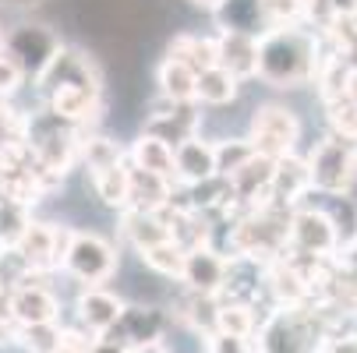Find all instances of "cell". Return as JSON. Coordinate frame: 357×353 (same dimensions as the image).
I'll list each match as a JSON object with an SVG mask.
<instances>
[{
  "label": "cell",
  "mask_w": 357,
  "mask_h": 353,
  "mask_svg": "<svg viewBox=\"0 0 357 353\" xmlns=\"http://www.w3.org/2000/svg\"><path fill=\"white\" fill-rule=\"evenodd\" d=\"M167 325H170V315L167 311L152 308V304H128L124 315H121V322L103 339H110V343H117V346H124V350L135 353V350H142L149 343H163Z\"/></svg>",
  "instance_id": "11"
},
{
  "label": "cell",
  "mask_w": 357,
  "mask_h": 353,
  "mask_svg": "<svg viewBox=\"0 0 357 353\" xmlns=\"http://www.w3.org/2000/svg\"><path fill=\"white\" fill-rule=\"evenodd\" d=\"M92 353H131V350H124V346H117V343H110V339H99V343L92 346Z\"/></svg>",
  "instance_id": "41"
},
{
  "label": "cell",
  "mask_w": 357,
  "mask_h": 353,
  "mask_svg": "<svg viewBox=\"0 0 357 353\" xmlns=\"http://www.w3.org/2000/svg\"><path fill=\"white\" fill-rule=\"evenodd\" d=\"M259 353H322L326 322L315 308H273L259 325Z\"/></svg>",
  "instance_id": "3"
},
{
  "label": "cell",
  "mask_w": 357,
  "mask_h": 353,
  "mask_svg": "<svg viewBox=\"0 0 357 353\" xmlns=\"http://www.w3.org/2000/svg\"><path fill=\"white\" fill-rule=\"evenodd\" d=\"M326 107V120H329V134H340L347 141H357V107L350 99H333Z\"/></svg>",
  "instance_id": "35"
},
{
  "label": "cell",
  "mask_w": 357,
  "mask_h": 353,
  "mask_svg": "<svg viewBox=\"0 0 357 353\" xmlns=\"http://www.w3.org/2000/svg\"><path fill=\"white\" fill-rule=\"evenodd\" d=\"M198 127H202V107L198 103H170V99H163V107H156L149 113L142 134L160 138L170 148H177V145L198 138Z\"/></svg>",
  "instance_id": "12"
},
{
  "label": "cell",
  "mask_w": 357,
  "mask_h": 353,
  "mask_svg": "<svg viewBox=\"0 0 357 353\" xmlns=\"http://www.w3.org/2000/svg\"><path fill=\"white\" fill-rule=\"evenodd\" d=\"M315 187H312V170H308V159H301L297 152L294 156H283L276 159V177H273V191H269V201L266 205H276V209H301L304 198H308Z\"/></svg>",
  "instance_id": "15"
},
{
  "label": "cell",
  "mask_w": 357,
  "mask_h": 353,
  "mask_svg": "<svg viewBox=\"0 0 357 353\" xmlns=\"http://www.w3.org/2000/svg\"><path fill=\"white\" fill-rule=\"evenodd\" d=\"M156 85H160V95L170 99V103H198V99H195V92H198V74H195L188 64L174 61V57H167V61L160 64Z\"/></svg>",
  "instance_id": "26"
},
{
  "label": "cell",
  "mask_w": 357,
  "mask_h": 353,
  "mask_svg": "<svg viewBox=\"0 0 357 353\" xmlns=\"http://www.w3.org/2000/svg\"><path fill=\"white\" fill-rule=\"evenodd\" d=\"M191 4H195V8H202V11H213V15H216L223 0H191Z\"/></svg>",
  "instance_id": "42"
},
{
  "label": "cell",
  "mask_w": 357,
  "mask_h": 353,
  "mask_svg": "<svg viewBox=\"0 0 357 353\" xmlns=\"http://www.w3.org/2000/svg\"><path fill=\"white\" fill-rule=\"evenodd\" d=\"M237 88H241V78H234L230 71L223 68H209L198 74V107H227L237 99Z\"/></svg>",
  "instance_id": "29"
},
{
  "label": "cell",
  "mask_w": 357,
  "mask_h": 353,
  "mask_svg": "<svg viewBox=\"0 0 357 353\" xmlns=\"http://www.w3.org/2000/svg\"><path fill=\"white\" fill-rule=\"evenodd\" d=\"M0 46L8 49V54L22 64V71L25 74H32V78H39L43 74V68L57 57V49L64 46L54 32H50L46 25H15L11 32H4V39H0Z\"/></svg>",
  "instance_id": "9"
},
{
  "label": "cell",
  "mask_w": 357,
  "mask_h": 353,
  "mask_svg": "<svg viewBox=\"0 0 357 353\" xmlns=\"http://www.w3.org/2000/svg\"><path fill=\"white\" fill-rule=\"evenodd\" d=\"M167 57L188 64L195 74L209 71V68H220V54H216V36H195V32H181L174 36Z\"/></svg>",
  "instance_id": "24"
},
{
  "label": "cell",
  "mask_w": 357,
  "mask_h": 353,
  "mask_svg": "<svg viewBox=\"0 0 357 353\" xmlns=\"http://www.w3.org/2000/svg\"><path fill=\"white\" fill-rule=\"evenodd\" d=\"M22 4H36V0H22Z\"/></svg>",
  "instance_id": "44"
},
{
  "label": "cell",
  "mask_w": 357,
  "mask_h": 353,
  "mask_svg": "<svg viewBox=\"0 0 357 353\" xmlns=\"http://www.w3.org/2000/svg\"><path fill=\"white\" fill-rule=\"evenodd\" d=\"M29 226H32V209L18 205V201H11V198L0 201V251L18 247V240L25 237Z\"/></svg>",
  "instance_id": "32"
},
{
  "label": "cell",
  "mask_w": 357,
  "mask_h": 353,
  "mask_svg": "<svg viewBox=\"0 0 357 353\" xmlns=\"http://www.w3.org/2000/svg\"><path fill=\"white\" fill-rule=\"evenodd\" d=\"M227 269H230L227 251H220L216 244H209V247H195V251H188V258H184L181 283H184V290H191V293L220 297L223 286H227Z\"/></svg>",
  "instance_id": "13"
},
{
  "label": "cell",
  "mask_w": 357,
  "mask_h": 353,
  "mask_svg": "<svg viewBox=\"0 0 357 353\" xmlns=\"http://www.w3.org/2000/svg\"><path fill=\"white\" fill-rule=\"evenodd\" d=\"M89 180H92V187H96L103 205H110L117 212H128V205H131V166L128 163H121L114 170H103V173L89 177Z\"/></svg>",
  "instance_id": "27"
},
{
  "label": "cell",
  "mask_w": 357,
  "mask_h": 353,
  "mask_svg": "<svg viewBox=\"0 0 357 353\" xmlns=\"http://www.w3.org/2000/svg\"><path fill=\"white\" fill-rule=\"evenodd\" d=\"M206 353H259V343L230 332H213L206 336Z\"/></svg>",
  "instance_id": "37"
},
{
  "label": "cell",
  "mask_w": 357,
  "mask_h": 353,
  "mask_svg": "<svg viewBox=\"0 0 357 353\" xmlns=\"http://www.w3.org/2000/svg\"><path fill=\"white\" fill-rule=\"evenodd\" d=\"M82 163H85L89 177H96L103 170H114V166L128 163V152L107 134H85L82 138Z\"/></svg>",
  "instance_id": "28"
},
{
  "label": "cell",
  "mask_w": 357,
  "mask_h": 353,
  "mask_svg": "<svg viewBox=\"0 0 357 353\" xmlns=\"http://www.w3.org/2000/svg\"><path fill=\"white\" fill-rule=\"evenodd\" d=\"M322 353H357V332H347V336H329Z\"/></svg>",
  "instance_id": "38"
},
{
  "label": "cell",
  "mask_w": 357,
  "mask_h": 353,
  "mask_svg": "<svg viewBox=\"0 0 357 353\" xmlns=\"http://www.w3.org/2000/svg\"><path fill=\"white\" fill-rule=\"evenodd\" d=\"M220 68L234 78H259V36L248 32H220L216 36Z\"/></svg>",
  "instance_id": "19"
},
{
  "label": "cell",
  "mask_w": 357,
  "mask_h": 353,
  "mask_svg": "<svg viewBox=\"0 0 357 353\" xmlns=\"http://www.w3.org/2000/svg\"><path fill=\"white\" fill-rule=\"evenodd\" d=\"M273 177H276V159L255 152L237 173H230V187H234V198H237V212L241 209H259L269 201V191H273Z\"/></svg>",
  "instance_id": "16"
},
{
  "label": "cell",
  "mask_w": 357,
  "mask_h": 353,
  "mask_svg": "<svg viewBox=\"0 0 357 353\" xmlns=\"http://www.w3.org/2000/svg\"><path fill=\"white\" fill-rule=\"evenodd\" d=\"M230 269H227V286L220 293V300H241V304H255L259 290L266 286V265L244 258V255H227Z\"/></svg>",
  "instance_id": "20"
},
{
  "label": "cell",
  "mask_w": 357,
  "mask_h": 353,
  "mask_svg": "<svg viewBox=\"0 0 357 353\" xmlns=\"http://www.w3.org/2000/svg\"><path fill=\"white\" fill-rule=\"evenodd\" d=\"M25 78H29V74L22 71V64L8 54L4 46H0V99L8 103V99L22 88V81H25Z\"/></svg>",
  "instance_id": "36"
},
{
  "label": "cell",
  "mask_w": 357,
  "mask_h": 353,
  "mask_svg": "<svg viewBox=\"0 0 357 353\" xmlns=\"http://www.w3.org/2000/svg\"><path fill=\"white\" fill-rule=\"evenodd\" d=\"M174 173H177L181 187H195V184H206V180L220 177V170H216V141H206L198 134V138L177 145L174 148Z\"/></svg>",
  "instance_id": "18"
},
{
  "label": "cell",
  "mask_w": 357,
  "mask_h": 353,
  "mask_svg": "<svg viewBox=\"0 0 357 353\" xmlns=\"http://www.w3.org/2000/svg\"><path fill=\"white\" fill-rule=\"evenodd\" d=\"M61 85H99V71L96 64L82 54V49L61 46L57 57L43 68V74L36 78L39 95H46L50 88H61Z\"/></svg>",
  "instance_id": "17"
},
{
  "label": "cell",
  "mask_w": 357,
  "mask_h": 353,
  "mask_svg": "<svg viewBox=\"0 0 357 353\" xmlns=\"http://www.w3.org/2000/svg\"><path fill=\"white\" fill-rule=\"evenodd\" d=\"M135 353H170L163 343H149V346H142V350H135Z\"/></svg>",
  "instance_id": "43"
},
{
  "label": "cell",
  "mask_w": 357,
  "mask_h": 353,
  "mask_svg": "<svg viewBox=\"0 0 357 353\" xmlns=\"http://www.w3.org/2000/svg\"><path fill=\"white\" fill-rule=\"evenodd\" d=\"M340 262H343V265H350V269L357 272V240H354V244H347V247L340 251Z\"/></svg>",
  "instance_id": "40"
},
{
  "label": "cell",
  "mask_w": 357,
  "mask_h": 353,
  "mask_svg": "<svg viewBox=\"0 0 357 353\" xmlns=\"http://www.w3.org/2000/svg\"><path fill=\"white\" fill-rule=\"evenodd\" d=\"M251 156H255V145H251L248 138H227V141H216V170H220V177L237 173Z\"/></svg>",
  "instance_id": "33"
},
{
  "label": "cell",
  "mask_w": 357,
  "mask_h": 353,
  "mask_svg": "<svg viewBox=\"0 0 357 353\" xmlns=\"http://www.w3.org/2000/svg\"><path fill=\"white\" fill-rule=\"evenodd\" d=\"M312 187L326 198H347L357 180V141L340 134H326L308 152Z\"/></svg>",
  "instance_id": "4"
},
{
  "label": "cell",
  "mask_w": 357,
  "mask_h": 353,
  "mask_svg": "<svg viewBox=\"0 0 357 353\" xmlns=\"http://www.w3.org/2000/svg\"><path fill=\"white\" fill-rule=\"evenodd\" d=\"M255 304H241V300H220V315H216V332H230V336H244L255 339L259 336L262 318L255 315Z\"/></svg>",
  "instance_id": "30"
},
{
  "label": "cell",
  "mask_w": 357,
  "mask_h": 353,
  "mask_svg": "<svg viewBox=\"0 0 357 353\" xmlns=\"http://www.w3.org/2000/svg\"><path fill=\"white\" fill-rule=\"evenodd\" d=\"M124 308H128L124 300H121L117 293L103 290V286H85V290L78 293V300H75L78 325H82L85 332H92L96 339H103V336L121 322Z\"/></svg>",
  "instance_id": "14"
},
{
  "label": "cell",
  "mask_w": 357,
  "mask_h": 353,
  "mask_svg": "<svg viewBox=\"0 0 357 353\" xmlns=\"http://www.w3.org/2000/svg\"><path fill=\"white\" fill-rule=\"evenodd\" d=\"M0 39H4V32H0Z\"/></svg>",
  "instance_id": "45"
},
{
  "label": "cell",
  "mask_w": 357,
  "mask_h": 353,
  "mask_svg": "<svg viewBox=\"0 0 357 353\" xmlns=\"http://www.w3.org/2000/svg\"><path fill=\"white\" fill-rule=\"evenodd\" d=\"M322 39H326V46H333V49H336V54H343L347 61H354V64H357V15L336 18Z\"/></svg>",
  "instance_id": "34"
},
{
  "label": "cell",
  "mask_w": 357,
  "mask_h": 353,
  "mask_svg": "<svg viewBox=\"0 0 357 353\" xmlns=\"http://www.w3.org/2000/svg\"><path fill=\"white\" fill-rule=\"evenodd\" d=\"M343 99H350V103L357 107V64L350 68V74H347V88H343Z\"/></svg>",
  "instance_id": "39"
},
{
  "label": "cell",
  "mask_w": 357,
  "mask_h": 353,
  "mask_svg": "<svg viewBox=\"0 0 357 353\" xmlns=\"http://www.w3.org/2000/svg\"><path fill=\"white\" fill-rule=\"evenodd\" d=\"M174 194H177V184L174 180L131 166V205L128 209H138V212H167Z\"/></svg>",
  "instance_id": "22"
},
{
  "label": "cell",
  "mask_w": 357,
  "mask_h": 353,
  "mask_svg": "<svg viewBox=\"0 0 357 353\" xmlns=\"http://www.w3.org/2000/svg\"><path fill=\"white\" fill-rule=\"evenodd\" d=\"M68 240H71V230L68 226H54V223H36L25 230V237L18 240L15 255L18 262L25 265L29 276H46L54 269H64V251H68Z\"/></svg>",
  "instance_id": "7"
},
{
  "label": "cell",
  "mask_w": 357,
  "mask_h": 353,
  "mask_svg": "<svg viewBox=\"0 0 357 353\" xmlns=\"http://www.w3.org/2000/svg\"><path fill=\"white\" fill-rule=\"evenodd\" d=\"M220 32H248V36H266L269 32V11L266 0H223L216 11Z\"/></svg>",
  "instance_id": "21"
},
{
  "label": "cell",
  "mask_w": 357,
  "mask_h": 353,
  "mask_svg": "<svg viewBox=\"0 0 357 353\" xmlns=\"http://www.w3.org/2000/svg\"><path fill=\"white\" fill-rule=\"evenodd\" d=\"M121 233H124V240L142 255V251L170 240V223H167L163 212H138V209H128V212H121Z\"/></svg>",
  "instance_id": "23"
},
{
  "label": "cell",
  "mask_w": 357,
  "mask_h": 353,
  "mask_svg": "<svg viewBox=\"0 0 357 353\" xmlns=\"http://www.w3.org/2000/svg\"><path fill=\"white\" fill-rule=\"evenodd\" d=\"M128 163L135 170H145V173H160L167 180L177 184V173H174V148L160 138H149V134H138L128 148Z\"/></svg>",
  "instance_id": "25"
},
{
  "label": "cell",
  "mask_w": 357,
  "mask_h": 353,
  "mask_svg": "<svg viewBox=\"0 0 357 353\" xmlns=\"http://www.w3.org/2000/svg\"><path fill=\"white\" fill-rule=\"evenodd\" d=\"M343 240L326 205H301L290 212V255L301 258H340Z\"/></svg>",
  "instance_id": "5"
},
{
  "label": "cell",
  "mask_w": 357,
  "mask_h": 353,
  "mask_svg": "<svg viewBox=\"0 0 357 353\" xmlns=\"http://www.w3.org/2000/svg\"><path fill=\"white\" fill-rule=\"evenodd\" d=\"M227 244H230L227 255H244L269 265L290 251V212L276 205L241 209L237 216H230Z\"/></svg>",
  "instance_id": "2"
},
{
  "label": "cell",
  "mask_w": 357,
  "mask_h": 353,
  "mask_svg": "<svg viewBox=\"0 0 357 353\" xmlns=\"http://www.w3.org/2000/svg\"><path fill=\"white\" fill-rule=\"evenodd\" d=\"M64 272L85 286H103L117 272V251L99 233L71 230V240L64 251Z\"/></svg>",
  "instance_id": "6"
},
{
  "label": "cell",
  "mask_w": 357,
  "mask_h": 353,
  "mask_svg": "<svg viewBox=\"0 0 357 353\" xmlns=\"http://www.w3.org/2000/svg\"><path fill=\"white\" fill-rule=\"evenodd\" d=\"M326 39L308 25L269 29L259 39V78L276 88H301L315 81Z\"/></svg>",
  "instance_id": "1"
},
{
  "label": "cell",
  "mask_w": 357,
  "mask_h": 353,
  "mask_svg": "<svg viewBox=\"0 0 357 353\" xmlns=\"http://www.w3.org/2000/svg\"><path fill=\"white\" fill-rule=\"evenodd\" d=\"M297 138H301V120L280 103H266V107H259V113L251 117L248 141L255 145V152H262L269 159L294 156Z\"/></svg>",
  "instance_id": "8"
},
{
  "label": "cell",
  "mask_w": 357,
  "mask_h": 353,
  "mask_svg": "<svg viewBox=\"0 0 357 353\" xmlns=\"http://www.w3.org/2000/svg\"><path fill=\"white\" fill-rule=\"evenodd\" d=\"M142 265H149L156 276H167V279H181L184 272V258H188V251L177 244V240H167V244H156V247H149L142 251Z\"/></svg>",
  "instance_id": "31"
},
{
  "label": "cell",
  "mask_w": 357,
  "mask_h": 353,
  "mask_svg": "<svg viewBox=\"0 0 357 353\" xmlns=\"http://www.w3.org/2000/svg\"><path fill=\"white\" fill-rule=\"evenodd\" d=\"M8 315L18 322V329H36V325H57L61 318V300L46 283L36 276L15 283L11 300H8Z\"/></svg>",
  "instance_id": "10"
}]
</instances>
